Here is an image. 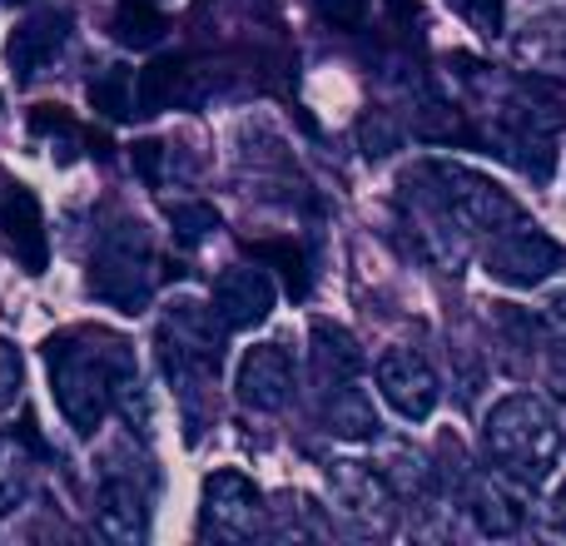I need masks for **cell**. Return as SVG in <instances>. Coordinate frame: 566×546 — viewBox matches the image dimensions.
Segmentation results:
<instances>
[{
    "label": "cell",
    "mask_w": 566,
    "mask_h": 546,
    "mask_svg": "<svg viewBox=\"0 0 566 546\" xmlns=\"http://www.w3.org/2000/svg\"><path fill=\"white\" fill-rule=\"evenodd\" d=\"M378 392H382V402H388L398 418H408V422H428L432 418V408H438V398H442V388H438V372H432V363L422 358V353H412V348H388L378 358Z\"/></svg>",
    "instance_id": "obj_7"
},
{
    "label": "cell",
    "mask_w": 566,
    "mask_h": 546,
    "mask_svg": "<svg viewBox=\"0 0 566 546\" xmlns=\"http://www.w3.org/2000/svg\"><path fill=\"white\" fill-rule=\"evenodd\" d=\"M125 348V338H105L99 348H85V338L75 333H60L50 338L45 358H50V388H55V402L65 412V422L80 432V438H95L105 428L109 408H115V358Z\"/></svg>",
    "instance_id": "obj_2"
},
{
    "label": "cell",
    "mask_w": 566,
    "mask_h": 546,
    "mask_svg": "<svg viewBox=\"0 0 566 546\" xmlns=\"http://www.w3.org/2000/svg\"><path fill=\"white\" fill-rule=\"evenodd\" d=\"M313 338V368H318V378L328 382V388H338V382H353L363 368V353H358V338H353L348 328H338V323L318 318L308 328Z\"/></svg>",
    "instance_id": "obj_17"
},
{
    "label": "cell",
    "mask_w": 566,
    "mask_h": 546,
    "mask_svg": "<svg viewBox=\"0 0 566 546\" xmlns=\"http://www.w3.org/2000/svg\"><path fill=\"white\" fill-rule=\"evenodd\" d=\"M328 492L353 522L382 532L392 527V482L368 462H328Z\"/></svg>",
    "instance_id": "obj_10"
},
{
    "label": "cell",
    "mask_w": 566,
    "mask_h": 546,
    "mask_svg": "<svg viewBox=\"0 0 566 546\" xmlns=\"http://www.w3.org/2000/svg\"><path fill=\"white\" fill-rule=\"evenodd\" d=\"M368 6L373 0H313V10H318L328 25H338V30H358L363 20H368Z\"/></svg>",
    "instance_id": "obj_29"
},
{
    "label": "cell",
    "mask_w": 566,
    "mask_h": 546,
    "mask_svg": "<svg viewBox=\"0 0 566 546\" xmlns=\"http://www.w3.org/2000/svg\"><path fill=\"white\" fill-rule=\"evenodd\" d=\"M418 135L422 139H442V145H452V139H458V145H468L472 129L462 125V115L452 105H442V99H428V105L418 109Z\"/></svg>",
    "instance_id": "obj_25"
},
{
    "label": "cell",
    "mask_w": 566,
    "mask_h": 546,
    "mask_svg": "<svg viewBox=\"0 0 566 546\" xmlns=\"http://www.w3.org/2000/svg\"><path fill=\"white\" fill-rule=\"evenodd\" d=\"M249 259L283 273V283H289L293 298L308 293V259H303V249L293 244V239H259V244H249Z\"/></svg>",
    "instance_id": "obj_23"
},
{
    "label": "cell",
    "mask_w": 566,
    "mask_h": 546,
    "mask_svg": "<svg viewBox=\"0 0 566 546\" xmlns=\"http://www.w3.org/2000/svg\"><path fill=\"white\" fill-rule=\"evenodd\" d=\"M30 129H35V135H70L75 119H70L60 105H35L30 109Z\"/></svg>",
    "instance_id": "obj_32"
},
{
    "label": "cell",
    "mask_w": 566,
    "mask_h": 546,
    "mask_svg": "<svg viewBox=\"0 0 566 546\" xmlns=\"http://www.w3.org/2000/svg\"><path fill=\"white\" fill-rule=\"evenodd\" d=\"M169 229H175V244L179 249H199L219 234V209L205 204V199H179V204L165 209Z\"/></svg>",
    "instance_id": "obj_24"
},
{
    "label": "cell",
    "mask_w": 566,
    "mask_h": 546,
    "mask_svg": "<svg viewBox=\"0 0 566 546\" xmlns=\"http://www.w3.org/2000/svg\"><path fill=\"white\" fill-rule=\"evenodd\" d=\"M402 145V129L392 125L388 115H368L363 119V149H368L373 159H382V155H392V149Z\"/></svg>",
    "instance_id": "obj_27"
},
{
    "label": "cell",
    "mask_w": 566,
    "mask_h": 546,
    "mask_svg": "<svg viewBox=\"0 0 566 546\" xmlns=\"http://www.w3.org/2000/svg\"><path fill=\"white\" fill-rule=\"evenodd\" d=\"M20 382H25V363H20L15 343L0 338V412L20 398Z\"/></svg>",
    "instance_id": "obj_28"
},
{
    "label": "cell",
    "mask_w": 566,
    "mask_h": 546,
    "mask_svg": "<svg viewBox=\"0 0 566 546\" xmlns=\"http://www.w3.org/2000/svg\"><path fill=\"white\" fill-rule=\"evenodd\" d=\"M169 20L155 10V0H119L115 20H109V35L125 50H155L165 40Z\"/></svg>",
    "instance_id": "obj_20"
},
{
    "label": "cell",
    "mask_w": 566,
    "mask_h": 546,
    "mask_svg": "<svg viewBox=\"0 0 566 546\" xmlns=\"http://www.w3.org/2000/svg\"><path fill=\"white\" fill-rule=\"evenodd\" d=\"M542 328L552 338V358H557V378L566 382V288L552 293L547 308H542Z\"/></svg>",
    "instance_id": "obj_26"
},
{
    "label": "cell",
    "mask_w": 566,
    "mask_h": 546,
    "mask_svg": "<svg viewBox=\"0 0 566 546\" xmlns=\"http://www.w3.org/2000/svg\"><path fill=\"white\" fill-rule=\"evenodd\" d=\"M90 109H95L99 119H115V125L135 119L139 115V105H135V75H129L125 65L105 70V75L90 85Z\"/></svg>",
    "instance_id": "obj_22"
},
{
    "label": "cell",
    "mask_w": 566,
    "mask_h": 546,
    "mask_svg": "<svg viewBox=\"0 0 566 546\" xmlns=\"http://www.w3.org/2000/svg\"><path fill=\"white\" fill-rule=\"evenodd\" d=\"M468 512L472 522H478L482 537H517L522 522H527V512H522V502L507 492V482L502 477H478L468 492Z\"/></svg>",
    "instance_id": "obj_16"
},
{
    "label": "cell",
    "mask_w": 566,
    "mask_h": 546,
    "mask_svg": "<svg viewBox=\"0 0 566 546\" xmlns=\"http://www.w3.org/2000/svg\"><path fill=\"white\" fill-rule=\"evenodd\" d=\"M165 155H169V149L159 145V139H139V145H129L135 175L145 179V185H159V179H165Z\"/></svg>",
    "instance_id": "obj_31"
},
{
    "label": "cell",
    "mask_w": 566,
    "mask_h": 546,
    "mask_svg": "<svg viewBox=\"0 0 566 546\" xmlns=\"http://www.w3.org/2000/svg\"><path fill=\"white\" fill-rule=\"evenodd\" d=\"M422 199L438 209L448 224H458L462 234H502V229L522 224V204L497 185V179L478 175L468 165H448V159H432L418 169Z\"/></svg>",
    "instance_id": "obj_3"
},
{
    "label": "cell",
    "mask_w": 566,
    "mask_h": 546,
    "mask_svg": "<svg viewBox=\"0 0 566 546\" xmlns=\"http://www.w3.org/2000/svg\"><path fill=\"white\" fill-rule=\"evenodd\" d=\"M482 448H488V462L497 468V477L517 482V487H542L557 468L562 432L537 392H512L482 422Z\"/></svg>",
    "instance_id": "obj_1"
},
{
    "label": "cell",
    "mask_w": 566,
    "mask_h": 546,
    "mask_svg": "<svg viewBox=\"0 0 566 546\" xmlns=\"http://www.w3.org/2000/svg\"><path fill=\"white\" fill-rule=\"evenodd\" d=\"M189 60L185 55H155L135 80L139 115H165V109L189 105Z\"/></svg>",
    "instance_id": "obj_15"
},
{
    "label": "cell",
    "mask_w": 566,
    "mask_h": 546,
    "mask_svg": "<svg viewBox=\"0 0 566 546\" xmlns=\"http://www.w3.org/2000/svg\"><path fill=\"white\" fill-rule=\"evenodd\" d=\"M70 30H75V15H70V10H35L30 20H20V25L10 30V45H6L10 70H15L20 80L40 75V70L65 50Z\"/></svg>",
    "instance_id": "obj_11"
},
{
    "label": "cell",
    "mask_w": 566,
    "mask_h": 546,
    "mask_svg": "<svg viewBox=\"0 0 566 546\" xmlns=\"http://www.w3.org/2000/svg\"><path fill=\"white\" fill-rule=\"evenodd\" d=\"M30 487H35L30 448L20 438H6V432H0V517H15V512L30 502Z\"/></svg>",
    "instance_id": "obj_21"
},
{
    "label": "cell",
    "mask_w": 566,
    "mask_h": 546,
    "mask_svg": "<svg viewBox=\"0 0 566 546\" xmlns=\"http://www.w3.org/2000/svg\"><path fill=\"white\" fill-rule=\"evenodd\" d=\"M323 422H328V432H333V438H343V442H373V438H378V412H373L368 392L353 388V382L328 388Z\"/></svg>",
    "instance_id": "obj_18"
},
{
    "label": "cell",
    "mask_w": 566,
    "mask_h": 546,
    "mask_svg": "<svg viewBox=\"0 0 566 546\" xmlns=\"http://www.w3.org/2000/svg\"><path fill=\"white\" fill-rule=\"evenodd\" d=\"M109 382H115V412L129 422V428H135V438H149L155 412H149V392H145V382H139V372H135V353H129V343L119 348Z\"/></svg>",
    "instance_id": "obj_19"
},
{
    "label": "cell",
    "mask_w": 566,
    "mask_h": 546,
    "mask_svg": "<svg viewBox=\"0 0 566 546\" xmlns=\"http://www.w3.org/2000/svg\"><path fill=\"white\" fill-rule=\"evenodd\" d=\"M462 20L482 30V35H502V0H448Z\"/></svg>",
    "instance_id": "obj_30"
},
{
    "label": "cell",
    "mask_w": 566,
    "mask_h": 546,
    "mask_svg": "<svg viewBox=\"0 0 566 546\" xmlns=\"http://www.w3.org/2000/svg\"><path fill=\"white\" fill-rule=\"evenodd\" d=\"M482 269L497 283H507V288H537V283H547L562 269V249L537 224H512L502 234H492Z\"/></svg>",
    "instance_id": "obj_5"
},
{
    "label": "cell",
    "mask_w": 566,
    "mask_h": 546,
    "mask_svg": "<svg viewBox=\"0 0 566 546\" xmlns=\"http://www.w3.org/2000/svg\"><path fill=\"white\" fill-rule=\"evenodd\" d=\"M0 234H6L10 254L20 259L25 273H45L50 264V244H45V214H40V199L30 189L10 185L0 195Z\"/></svg>",
    "instance_id": "obj_12"
},
{
    "label": "cell",
    "mask_w": 566,
    "mask_h": 546,
    "mask_svg": "<svg viewBox=\"0 0 566 546\" xmlns=\"http://www.w3.org/2000/svg\"><path fill=\"white\" fill-rule=\"evenodd\" d=\"M224 328L229 323L219 318V308L214 303H189V298H179V303H169L165 308V343H169V353H165V363L169 368H205V372H214L219 363H224Z\"/></svg>",
    "instance_id": "obj_6"
},
{
    "label": "cell",
    "mask_w": 566,
    "mask_h": 546,
    "mask_svg": "<svg viewBox=\"0 0 566 546\" xmlns=\"http://www.w3.org/2000/svg\"><path fill=\"white\" fill-rule=\"evenodd\" d=\"M0 6H25V0H0Z\"/></svg>",
    "instance_id": "obj_33"
},
{
    "label": "cell",
    "mask_w": 566,
    "mask_h": 546,
    "mask_svg": "<svg viewBox=\"0 0 566 546\" xmlns=\"http://www.w3.org/2000/svg\"><path fill=\"white\" fill-rule=\"evenodd\" d=\"M274 279L264 269H229L214 283V308L229 328H259L274 313Z\"/></svg>",
    "instance_id": "obj_13"
},
{
    "label": "cell",
    "mask_w": 566,
    "mask_h": 546,
    "mask_svg": "<svg viewBox=\"0 0 566 546\" xmlns=\"http://www.w3.org/2000/svg\"><path fill=\"white\" fill-rule=\"evenodd\" d=\"M95 522H99V537L105 542L139 546L149 537V497H145V487H135L129 477H109L105 487H99Z\"/></svg>",
    "instance_id": "obj_14"
},
{
    "label": "cell",
    "mask_w": 566,
    "mask_h": 546,
    "mask_svg": "<svg viewBox=\"0 0 566 546\" xmlns=\"http://www.w3.org/2000/svg\"><path fill=\"white\" fill-rule=\"evenodd\" d=\"M264 527V497L244 472H209L205 482V532L219 542H244Z\"/></svg>",
    "instance_id": "obj_8"
},
{
    "label": "cell",
    "mask_w": 566,
    "mask_h": 546,
    "mask_svg": "<svg viewBox=\"0 0 566 546\" xmlns=\"http://www.w3.org/2000/svg\"><path fill=\"white\" fill-rule=\"evenodd\" d=\"M234 392L244 408L279 412L293 398V353L283 343H254L234 368Z\"/></svg>",
    "instance_id": "obj_9"
},
{
    "label": "cell",
    "mask_w": 566,
    "mask_h": 546,
    "mask_svg": "<svg viewBox=\"0 0 566 546\" xmlns=\"http://www.w3.org/2000/svg\"><path fill=\"white\" fill-rule=\"evenodd\" d=\"M90 293L109 303L115 313H145L155 298V254H149V234L125 219L99 239L95 259H90Z\"/></svg>",
    "instance_id": "obj_4"
}]
</instances>
